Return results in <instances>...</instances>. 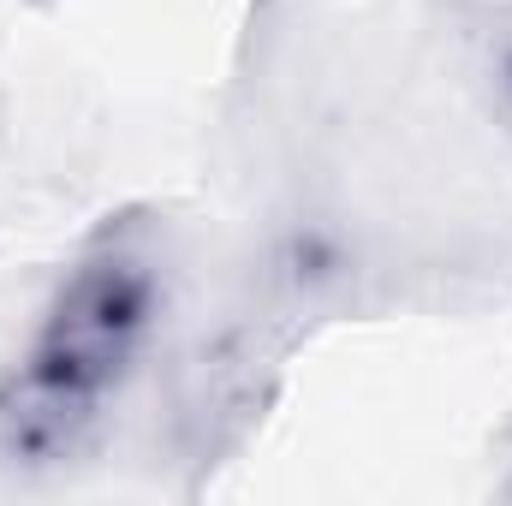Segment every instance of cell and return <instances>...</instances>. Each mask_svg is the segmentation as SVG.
Instances as JSON below:
<instances>
[{"instance_id": "cell-1", "label": "cell", "mask_w": 512, "mask_h": 506, "mask_svg": "<svg viewBox=\"0 0 512 506\" xmlns=\"http://www.w3.org/2000/svg\"><path fill=\"white\" fill-rule=\"evenodd\" d=\"M155 316H161L155 268L131 251H96L78 268H66L18 364L108 405L137 370L155 334Z\"/></svg>"}, {"instance_id": "cell-2", "label": "cell", "mask_w": 512, "mask_h": 506, "mask_svg": "<svg viewBox=\"0 0 512 506\" xmlns=\"http://www.w3.org/2000/svg\"><path fill=\"white\" fill-rule=\"evenodd\" d=\"M102 411L108 405L36 376L30 364H12L0 376V459L24 471H54L96 441Z\"/></svg>"}, {"instance_id": "cell-3", "label": "cell", "mask_w": 512, "mask_h": 506, "mask_svg": "<svg viewBox=\"0 0 512 506\" xmlns=\"http://www.w3.org/2000/svg\"><path fill=\"white\" fill-rule=\"evenodd\" d=\"M501 90H507V108H512V48H507V66H501Z\"/></svg>"}]
</instances>
